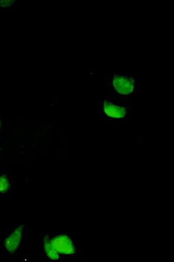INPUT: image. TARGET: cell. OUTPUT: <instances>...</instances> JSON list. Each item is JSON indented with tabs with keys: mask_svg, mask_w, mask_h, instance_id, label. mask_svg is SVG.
<instances>
[{
	"mask_svg": "<svg viewBox=\"0 0 174 262\" xmlns=\"http://www.w3.org/2000/svg\"><path fill=\"white\" fill-rule=\"evenodd\" d=\"M113 85L120 94L129 95L134 90L135 80L128 76L116 75L113 78Z\"/></svg>",
	"mask_w": 174,
	"mask_h": 262,
	"instance_id": "6da1fadb",
	"label": "cell"
},
{
	"mask_svg": "<svg viewBox=\"0 0 174 262\" xmlns=\"http://www.w3.org/2000/svg\"><path fill=\"white\" fill-rule=\"evenodd\" d=\"M55 250L60 254L71 255L75 251L72 240L67 235H60L51 239Z\"/></svg>",
	"mask_w": 174,
	"mask_h": 262,
	"instance_id": "7a4b0ae2",
	"label": "cell"
},
{
	"mask_svg": "<svg viewBox=\"0 0 174 262\" xmlns=\"http://www.w3.org/2000/svg\"><path fill=\"white\" fill-rule=\"evenodd\" d=\"M23 226L18 227L9 235L5 242V248L9 252H14L19 248L23 238Z\"/></svg>",
	"mask_w": 174,
	"mask_h": 262,
	"instance_id": "3957f363",
	"label": "cell"
},
{
	"mask_svg": "<svg viewBox=\"0 0 174 262\" xmlns=\"http://www.w3.org/2000/svg\"><path fill=\"white\" fill-rule=\"evenodd\" d=\"M103 111L107 116L114 119H123L127 113L125 107L117 106L107 100L103 102Z\"/></svg>",
	"mask_w": 174,
	"mask_h": 262,
	"instance_id": "277c9868",
	"label": "cell"
},
{
	"mask_svg": "<svg viewBox=\"0 0 174 262\" xmlns=\"http://www.w3.org/2000/svg\"><path fill=\"white\" fill-rule=\"evenodd\" d=\"M44 244H44L45 251L48 257L52 260H58L59 258V255L52 245L51 240L46 237L44 239Z\"/></svg>",
	"mask_w": 174,
	"mask_h": 262,
	"instance_id": "5b68a950",
	"label": "cell"
},
{
	"mask_svg": "<svg viewBox=\"0 0 174 262\" xmlns=\"http://www.w3.org/2000/svg\"><path fill=\"white\" fill-rule=\"evenodd\" d=\"M10 182L6 176L0 177V192H5L10 187Z\"/></svg>",
	"mask_w": 174,
	"mask_h": 262,
	"instance_id": "8992f818",
	"label": "cell"
},
{
	"mask_svg": "<svg viewBox=\"0 0 174 262\" xmlns=\"http://www.w3.org/2000/svg\"><path fill=\"white\" fill-rule=\"evenodd\" d=\"M15 1H0V6L2 7H8L12 5Z\"/></svg>",
	"mask_w": 174,
	"mask_h": 262,
	"instance_id": "52a82bcc",
	"label": "cell"
},
{
	"mask_svg": "<svg viewBox=\"0 0 174 262\" xmlns=\"http://www.w3.org/2000/svg\"><path fill=\"white\" fill-rule=\"evenodd\" d=\"M0 150H1V148H0Z\"/></svg>",
	"mask_w": 174,
	"mask_h": 262,
	"instance_id": "ba28073f",
	"label": "cell"
}]
</instances>
